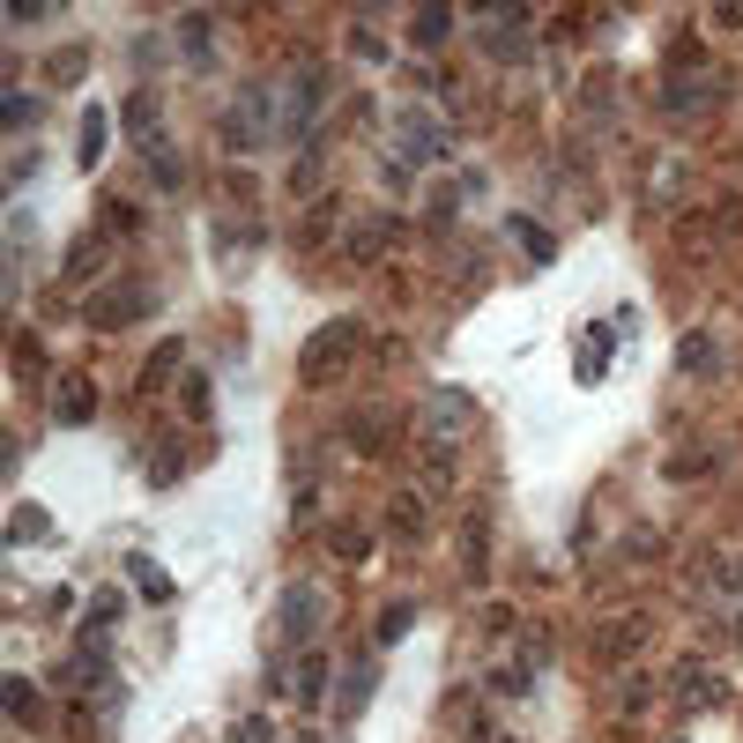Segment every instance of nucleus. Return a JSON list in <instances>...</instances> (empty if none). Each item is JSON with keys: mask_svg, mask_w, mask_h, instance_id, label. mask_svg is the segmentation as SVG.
<instances>
[{"mask_svg": "<svg viewBox=\"0 0 743 743\" xmlns=\"http://www.w3.org/2000/svg\"><path fill=\"white\" fill-rule=\"evenodd\" d=\"M120 126H126V142L142 149V165L157 171V186H179V179H186L179 149L165 142V105H157L149 89H126V97H120Z\"/></svg>", "mask_w": 743, "mask_h": 743, "instance_id": "obj_1", "label": "nucleus"}, {"mask_svg": "<svg viewBox=\"0 0 743 743\" xmlns=\"http://www.w3.org/2000/svg\"><path fill=\"white\" fill-rule=\"evenodd\" d=\"M357 350H365V328L357 320H328V328L297 350V379L305 387H328V379H342V372L357 365Z\"/></svg>", "mask_w": 743, "mask_h": 743, "instance_id": "obj_2", "label": "nucleus"}, {"mask_svg": "<svg viewBox=\"0 0 743 743\" xmlns=\"http://www.w3.org/2000/svg\"><path fill=\"white\" fill-rule=\"evenodd\" d=\"M476 424V402L461 394V387H439L424 410H416V431H424V447H461V431Z\"/></svg>", "mask_w": 743, "mask_h": 743, "instance_id": "obj_3", "label": "nucleus"}, {"mask_svg": "<svg viewBox=\"0 0 743 743\" xmlns=\"http://www.w3.org/2000/svg\"><path fill=\"white\" fill-rule=\"evenodd\" d=\"M714 97H721V75H714V68H669V75H661V112H677V120L699 112V105H714Z\"/></svg>", "mask_w": 743, "mask_h": 743, "instance_id": "obj_4", "label": "nucleus"}, {"mask_svg": "<svg viewBox=\"0 0 743 743\" xmlns=\"http://www.w3.org/2000/svg\"><path fill=\"white\" fill-rule=\"evenodd\" d=\"M149 305H157L149 290H142V283H126V290H97L83 313H89V328H97V334H112V328H134V320H142Z\"/></svg>", "mask_w": 743, "mask_h": 743, "instance_id": "obj_5", "label": "nucleus"}, {"mask_svg": "<svg viewBox=\"0 0 743 743\" xmlns=\"http://www.w3.org/2000/svg\"><path fill=\"white\" fill-rule=\"evenodd\" d=\"M647 640H655V618H640V610L602 618V624H595V661H632Z\"/></svg>", "mask_w": 743, "mask_h": 743, "instance_id": "obj_6", "label": "nucleus"}, {"mask_svg": "<svg viewBox=\"0 0 743 743\" xmlns=\"http://www.w3.org/2000/svg\"><path fill=\"white\" fill-rule=\"evenodd\" d=\"M394 149H402V165H439L447 157V126L431 120V112H402V126H394Z\"/></svg>", "mask_w": 743, "mask_h": 743, "instance_id": "obj_7", "label": "nucleus"}, {"mask_svg": "<svg viewBox=\"0 0 743 743\" xmlns=\"http://www.w3.org/2000/svg\"><path fill=\"white\" fill-rule=\"evenodd\" d=\"M669 692H677V706H692V714H706V706L729 699V684H721L706 661H677V669H669Z\"/></svg>", "mask_w": 743, "mask_h": 743, "instance_id": "obj_8", "label": "nucleus"}, {"mask_svg": "<svg viewBox=\"0 0 743 743\" xmlns=\"http://www.w3.org/2000/svg\"><path fill=\"white\" fill-rule=\"evenodd\" d=\"M52 416H60V424H89V416H97V387H89L83 372H60V379H52Z\"/></svg>", "mask_w": 743, "mask_h": 743, "instance_id": "obj_9", "label": "nucleus"}, {"mask_svg": "<svg viewBox=\"0 0 743 743\" xmlns=\"http://www.w3.org/2000/svg\"><path fill=\"white\" fill-rule=\"evenodd\" d=\"M334 223H342V202H334V194H320V202L297 216V246H305V253H313V246H328V239H334Z\"/></svg>", "mask_w": 743, "mask_h": 743, "instance_id": "obj_10", "label": "nucleus"}, {"mask_svg": "<svg viewBox=\"0 0 743 743\" xmlns=\"http://www.w3.org/2000/svg\"><path fill=\"white\" fill-rule=\"evenodd\" d=\"M387 528H394V543H424V536H431V506L402 491L394 506H387Z\"/></svg>", "mask_w": 743, "mask_h": 743, "instance_id": "obj_11", "label": "nucleus"}, {"mask_svg": "<svg viewBox=\"0 0 743 743\" xmlns=\"http://www.w3.org/2000/svg\"><path fill=\"white\" fill-rule=\"evenodd\" d=\"M97 268H105V231H97V239H75V246H68V260H60V283H89Z\"/></svg>", "mask_w": 743, "mask_h": 743, "instance_id": "obj_12", "label": "nucleus"}, {"mask_svg": "<svg viewBox=\"0 0 743 743\" xmlns=\"http://www.w3.org/2000/svg\"><path fill=\"white\" fill-rule=\"evenodd\" d=\"M677 365L692 372V379H706V372H721V342H714L706 328H692V334H684V350H677Z\"/></svg>", "mask_w": 743, "mask_h": 743, "instance_id": "obj_13", "label": "nucleus"}, {"mask_svg": "<svg viewBox=\"0 0 743 743\" xmlns=\"http://www.w3.org/2000/svg\"><path fill=\"white\" fill-rule=\"evenodd\" d=\"M447 31H454V8H416L410 15V45H424V52H439Z\"/></svg>", "mask_w": 743, "mask_h": 743, "instance_id": "obj_14", "label": "nucleus"}, {"mask_svg": "<svg viewBox=\"0 0 743 743\" xmlns=\"http://www.w3.org/2000/svg\"><path fill=\"white\" fill-rule=\"evenodd\" d=\"M105 134H112L105 105H89V112H83V134H75V157H83V165H97V157H105Z\"/></svg>", "mask_w": 743, "mask_h": 743, "instance_id": "obj_15", "label": "nucleus"}, {"mask_svg": "<svg viewBox=\"0 0 743 743\" xmlns=\"http://www.w3.org/2000/svg\"><path fill=\"white\" fill-rule=\"evenodd\" d=\"M580 387H587V379H602V372H610V328H587V350H580Z\"/></svg>", "mask_w": 743, "mask_h": 743, "instance_id": "obj_16", "label": "nucleus"}, {"mask_svg": "<svg viewBox=\"0 0 743 743\" xmlns=\"http://www.w3.org/2000/svg\"><path fill=\"white\" fill-rule=\"evenodd\" d=\"M97 216H105V239H126V231H142V208L120 202V194H105V202H97Z\"/></svg>", "mask_w": 743, "mask_h": 743, "instance_id": "obj_17", "label": "nucleus"}, {"mask_svg": "<svg viewBox=\"0 0 743 743\" xmlns=\"http://www.w3.org/2000/svg\"><path fill=\"white\" fill-rule=\"evenodd\" d=\"M328 550L342 558V565H365L372 558V528H328Z\"/></svg>", "mask_w": 743, "mask_h": 743, "instance_id": "obj_18", "label": "nucleus"}, {"mask_svg": "<svg viewBox=\"0 0 743 743\" xmlns=\"http://www.w3.org/2000/svg\"><path fill=\"white\" fill-rule=\"evenodd\" d=\"M171 372H179V342H165V350H157V357L142 365V379H134V394H157V387H165Z\"/></svg>", "mask_w": 743, "mask_h": 743, "instance_id": "obj_19", "label": "nucleus"}, {"mask_svg": "<svg viewBox=\"0 0 743 743\" xmlns=\"http://www.w3.org/2000/svg\"><path fill=\"white\" fill-rule=\"evenodd\" d=\"M320 684H328V655L297 661V706H320Z\"/></svg>", "mask_w": 743, "mask_h": 743, "instance_id": "obj_20", "label": "nucleus"}, {"mask_svg": "<svg viewBox=\"0 0 743 743\" xmlns=\"http://www.w3.org/2000/svg\"><path fill=\"white\" fill-rule=\"evenodd\" d=\"M283 624L313 632V624H320V595H297V587H290V595H283Z\"/></svg>", "mask_w": 743, "mask_h": 743, "instance_id": "obj_21", "label": "nucleus"}, {"mask_svg": "<svg viewBox=\"0 0 743 743\" xmlns=\"http://www.w3.org/2000/svg\"><path fill=\"white\" fill-rule=\"evenodd\" d=\"M15 379H45V350H38V334H15Z\"/></svg>", "mask_w": 743, "mask_h": 743, "instance_id": "obj_22", "label": "nucleus"}, {"mask_svg": "<svg viewBox=\"0 0 743 743\" xmlns=\"http://www.w3.org/2000/svg\"><path fill=\"white\" fill-rule=\"evenodd\" d=\"M8 714H15V721H38V692H31V677H8Z\"/></svg>", "mask_w": 743, "mask_h": 743, "instance_id": "obj_23", "label": "nucleus"}, {"mask_svg": "<svg viewBox=\"0 0 743 743\" xmlns=\"http://www.w3.org/2000/svg\"><path fill=\"white\" fill-rule=\"evenodd\" d=\"M320 186V149H305L297 165H290V194H313Z\"/></svg>", "mask_w": 743, "mask_h": 743, "instance_id": "obj_24", "label": "nucleus"}, {"mask_svg": "<svg viewBox=\"0 0 743 743\" xmlns=\"http://www.w3.org/2000/svg\"><path fill=\"white\" fill-rule=\"evenodd\" d=\"M677 186H684V165L669 157V165H661L655 179H647V194H655V202H677Z\"/></svg>", "mask_w": 743, "mask_h": 743, "instance_id": "obj_25", "label": "nucleus"}, {"mask_svg": "<svg viewBox=\"0 0 743 743\" xmlns=\"http://www.w3.org/2000/svg\"><path fill=\"white\" fill-rule=\"evenodd\" d=\"M134 580H142V595H149V602H171V580L157 573L149 558H134Z\"/></svg>", "mask_w": 743, "mask_h": 743, "instance_id": "obj_26", "label": "nucleus"}, {"mask_svg": "<svg viewBox=\"0 0 743 743\" xmlns=\"http://www.w3.org/2000/svg\"><path fill=\"white\" fill-rule=\"evenodd\" d=\"M83 68H89V52H52V68H45V75H52V83H75Z\"/></svg>", "mask_w": 743, "mask_h": 743, "instance_id": "obj_27", "label": "nucleus"}, {"mask_svg": "<svg viewBox=\"0 0 743 743\" xmlns=\"http://www.w3.org/2000/svg\"><path fill=\"white\" fill-rule=\"evenodd\" d=\"M350 45H357V52H365V60H387V38H379V31H372V23H350Z\"/></svg>", "mask_w": 743, "mask_h": 743, "instance_id": "obj_28", "label": "nucleus"}, {"mask_svg": "<svg viewBox=\"0 0 743 743\" xmlns=\"http://www.w3.org/2000/svg\"><path fill=\"white\" fill-rule=\"evenodd\" d=\"M45 536V513L38 506H15V543H38Z\"/></svg>", "mask_w": 743, "mask_h": 743, "instance_id": "obj_29", "label": "nucleus"}, {"mask_svg": "<svg viewBox=\"0 0 743 743\" xmlns=\"http://www.w3.org/2000/svg\"><path fill=\"white\" fill-rule=\"evenodd\" d=\"M706 468H714V454H677V461H669L677 484H692V476H706Z\"/></svg>", "mask_w": 743, "mask_h": 743, "instance_id": "obj_30", "label": "nucleus"}, {"mask_svg": "<svg viewBox=\"0 0 743 743\" xmlns=\"http://www.w3.org/2000/svg\"><path fill=\"white\" fill-rule=\"evenodd\" d=\"M410 618H416L410 602H394V610H387V618H379V640H402V632H410Z\"/></svg>", "mask_w": 743, "mask_h": 743, "instance_id": "obj_31", "label": "nucleus"}, {"mask_svg": "<svg viewBox=\"0 0 743 743\" xmlns=\"http://www.w3.org/2000/svg\"><path fill=\"white\" fill-rule=\"evenodd\" d=\"M721 239H743V202H736V194L721 202Z\"/></svg>", "mask_w": 743, "mask_h": 743, "instance_id": "obj_32", "label": "nucleus"}, {"mask_svg": "<svg viewBox=\"0 0 743 743\" xmlns=\"http://www.w3.org/2000/svg\"><path fill=\"white\" fill-rule=\"evenodd\" d=\"M476 624H484V632H491V640H498V632H513V610H506V602H491V610H484V618H476Z\"/></svg>", "mask_w": 743, "mask_h": 743, "instance_id": "obj_33", "label": "nucleus"}, {"mask_svg": "<svg viewBox=\"0 0 743 743\" xmlns=\"http://www.w3.org/2000/svg\"><path fill=\"white\" fill-rule=\"evenodd\" d=\"M714 23H729V31H743V8H714Z\"/></svg>", "mask_w": 743, "mask_h": 743, "instance_id": "obj_34", "label": "nucleus"}, {"mask_svg": "<svg viewBox=\"0 0 743 743\" xmlns=\"http://www.w3.org/2000/svg\"><path fill=\"white\" fill-rule=\"evenodd\" d=\"M305 743H313V736H305Z\"/></svg>", "mask_w": 743, "mask_h": 743, "instance_id": "obj_35", "label": "nucleus"}]
</instances>
